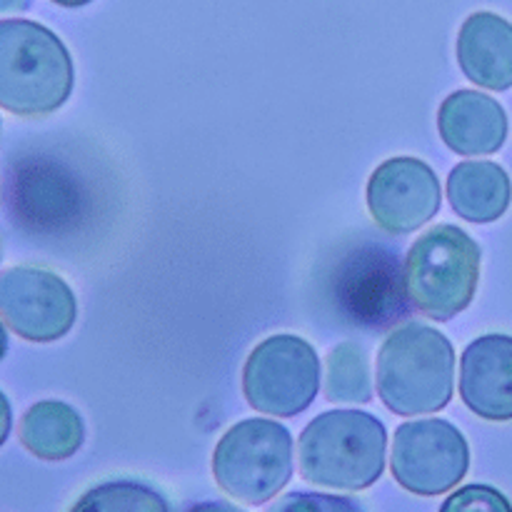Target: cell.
<instances>
[{
  "instance_id": "6da1fadb",
  "label": "cell",
  "mask_w": 512,
  "mask_h": 512,
  "mask_svg": "<svg viewBox=\"0 0 512 512\" xmlns=\"http://www.w3.org/2000/svg\"><path fill=\"white\" fill-rule=\"evenodd\" d=\"M73 85V58L53 30L25 18L0 20V108L48 115L65 105Z\"/></svg>"
},
{
  "instance_id": "7a4b0ae2",
  "label": "cell",
  "mask_w": 512,
  "mask_h": 512,
  "mask_svg": "<svg viewBox=\"0 0 512 512\" xmlns=\"http://www.w3.org/2000/svg\"><path fill=\"white\" fill-rule=\"evenodd\" d=\"M455 390V350L440 330L405 323L378 353V395L395 415L438 413Z\"/></svg>"
},
{
  "instance_id": "3957f363",
  "label": "cell",
  "mask_w": 512,
  "mask_h": 512,
  "mask_svg": "<svg viewBox=\"0 0 512 512\" xmlns=\"http://www.w3.org/2000/svg\"><path fill=\"white\" fill-rule=\"evenodd\" d=\"M388 430L363 410H330L303 430L298 443L300 475L335 490H365L380 480Z\"/></svg>"
},
{
  "instance_id": "277c9868",
  "label": "cell",
  "mask_w": 512,
  "mask_h": 512,
  "mask_svg": "<svg viewBox=\"0 0 512 512\" xmlns=\"http://www.w3.org/2000/svg\"><path fill=\"white\" fill-rule=\"evenodd\" d=\"M480 280V245L458 225H435L405 258V285L413 308L445 323L463 313Z\"/></svg>"
},
{
  "instance_id": "5b68a950",
  "label": "cell",
  "mask_w": 512,
  "mask_h": 512,
  "mask_svg": "<svg viewBox=\"0 0 512 512\" xmlns=\"http://www.w3.org/2000/svg\"><path fill=\"white\" fill-rule=\"evenodd\" d=\"M213 475L238 503H268L293 478V435L278 420H240L215 445Z\"/></svg>"
},
{
  "instance_id": "8992f818",
  "label": "cell",
  "mask_w": 512,
  "mask_h": 512,
  "mask_svg": "<svg viewBox=\"0 0 512 512\" xmlns=\"http://www.w3.org/2000/svg\"><path fill=\"white\" fill-rule=\"evenodd\" d=\"M335 310L358 328H390L408 318L410 298L405 265L393 245L365 240L350 248L335 265L330 280Z\"/></svg>"
},
{
  "instance_id": "52a82bcc",
  "label": "cell",
  "mask_w": 512,
  "mask_h": 512,
  "mask_svg": "<svg viewBox=\"0 0 512 512\" xmlns=\"http://www.w3.org/2000/svg\"><path fill=\"white\" fill-rule=\"evenodd\" d=\"M320 390V358L298 335H270L243 368V393L250 408L275 418H293L313 405Z\"/></svg>"
},
{
  "instance_id": "ba28073f",
  "label": "cell",
  "mask_w": 512,
  "mask_h": 512,
  "mask_svg": "<svg viewBox=\"0 0 512 512\" xmlns=\"http://www.w3.org/2000/svg\"><path fill=\"white\" fill-rule=\"evenodd\" d=\"M390 468L408 493L443 495L468 475V440L448 420H410L395 430Z\"/></svg>"
},
{
  "instance_id": "9c48e42d",
  "label": "cell",
  "mask_w": 512,
  "mask_h": 512,
  "mask_svg": "<svg viewBox=\"0 0 512 512\" xmlns=\"http://www.w3.org/2000/svg\"><path fill=\"white\" fill-rule=\"evenodd\" d=\"M0 318L30 343H53L73 330L78 300L50 270L8 268L0 273Z\"/></svg>"
},
{
  "instance_id": "30bf717a",
  "label": "cell",
  "mask_w": 512,
  "mask_h": 512,
  "mask_svg": "<svg viewBox=\"0 0 512 512\" xmlns=\"http://www.w3.org/2000/svg\"><path fill=\"white\" fill-rule=\"evenodd\" d=\"M440 203L438 175L420 158L400 155L385 160L368 180L370 215L385 233H415L438 215Z\"/></svg>"
},
{
  "instance_id": "8fae6325",
  "label": "cell",
  "mask_w": 512,
  "mask_h": 512,
  "mask_svg": "<svg viewBox=\"0 0 512 512\" xmlns=\"http://www.w3.org/2000/svg\"><path fill=\"white\" fill-rule=\"evenodd\" d=\"M460 398L478 418L512 420V335L488 333L460 358Z\"/></svg>"
},
{
  "instance_id": "7c38bea8",
  "label": "cell",
  "mask_w": 512,
  "mask_h": 512,
  "mask_svg": "<svg viewBox=\"0 0 512 512\" xmlns=\"http://www.w3.org/2000/svg\"><path fill=\"white\" fill-rule=\"evenodd\" d=\"M443 143L458 155H493L508 138V113L490 95L455 90L438 110Z\"/></svg>"
},
{
  "instance_id": "4fadbf2b",
  "label": "cell",
  "mask_w": 512,
  "mask_h": 512,
  "mask_svg": "<svg viewBox=\"0 0 512 512\" xmlns=\"http://www.w3.org/2000/svg\"><path fill=\"white\" fill-rule=\"evenodd\" d=\"M460 70L488 90L512 88V23L490 10L468 15L458 33Z\"/></svg>"
},
{
  "instance_id": "5bb4252c",
  "label": "cell",
  "mask_w": 512,
  "mask_h": 512,
  "mask_svg": "<svg viewBox=\"0 0 512 512\" xmlns=\"http://www.w3.org/2000/svg\"><path fill=\"white\" fill-rule=\"evenodd\" d=\"M448 198L455 213L470 223H493L510 208L512 183L493 160H465L450 170Z\"/></svg>"
},
{
  "instance_id": "9a60e30c",
  "label": "cell",
  "mask_w": 512,
  "mask_h": 512,
  "mask_svg": "<svg viewBox=\"0 0 512 512\" xmlns=\"http://www.w3.org/2000/svg\"><path fill=\"white\" fill-rule=\"evenodd\" d=\"M20 440L40 460H68L83 448L85 423L73 405L63 400H40L30 405L20 423Z\"/></svg>"
},
{
  "instance_id": "2e32d148",
  "label": "cell",
  "mask_w": 512,
  "mask_h": 512,
  "mask_svg": "<svg viewBox=\"0 0 512 512\" xmlns=\"http://www.w3.org/2000/svg\"><path fill=\"white\" fill-rule=\"evenodd\" d=\"M68 512H170V503L143 480H108L85 490Z\"/></svg>"
},
{
  "instance_id": "e0dca14e",
  "label": "cell",
  "mask_w": 512,
  "mask_h": 512,
  "mask_svg": "<svg viewBox=\"0 0 512 512\" xmlns=\"http://www.w3.org/2000/svg\"><path fill=\"white\" fill-rule=\"evenodd\" d=\"M325 395L333 403H370L373 400L368 353L358 343H340L330 350Z\"/></svg>"
},
{
  "instance_id": "ac0fdd59",
  "label": "cell",
  "mask_w": 512,
  "mask_h": 512,
  "mask_svg": "<svg viewBox=\"0 0 512 512\" xmlns=\"http://www.w3.org/2000/svg\"><path fill=\"white\" fill-rule=\"evenodd\" d=\"M440 512H512V503L493 485L473 483L445 498Z\"/></svg>"
},
{
  "instance_id": "d6986e66",
  "label": "cell",
  "mask_w": 512,
  "mask_h": 512,
  "mask_svg": "<svg viewBox=\"0 0 512 512\" xmlns=\"http://www.w3.org/2000/svg\"><path fill=\"white\" fill-rule=\"evenodd\" d=\"M268 512H365L363 505L353 498L325 493H288L268 508Z\"/></svg>"
},
{
  "instance_id": "ffe728a7",
  "label": "cell",
  "mask_w": 512,
  "mask_h": 512,
  "mask_svg": "<svg viewBox=\"0 0 512 512\" xmlns=\"http://www.w3.org/2000/svg\"><path fill=\"white\" fill-rule=\"evenodd\" d=\"M10 428H13V408H10V400L5 398V393L0 390V448L8 440Z\"/></svg>"
},
{
  "instance_id": "44dd1931",
  "label": "cell",
  "mask_w": 512,
  "mask_h": 512,
  "mask_svg": "<svg viewBox=\"0 0 512 512\" xmlns=\"http://www.w3.org/2000/svg\"><path fill=\"white\" fill-rule=\"evenodd\" d=\"M185 512H248V510L238 508V505L228 503V500H205V503L190 505Z\"/></svg>"
},
{
  "instance_id": "7402d4cb",
  "label": "cell",
  "mask_w": 512,
  "mask_h": 512,
  "mask_svg": "<svg viewBox=\"0 0 512 512\" xmlns=\"http://www.w3.org/2000/svg\"><path fill=\"white\" fill-rule=\"evenodd\" d=\"M33 0H0V15H10V13H23V10L30 8Z\"/></svg>"
},
{
  "instance_id": "603a6c76",
  "label": "cell",
  "mask_w": 512,
  "mask_h": 512,
  "mask_svg": "<svg viewBox=\"0 0 512 512\" xmlns=\"http://www.w3.org/2000/svg\"><path fill=\"white\" fill-rule=\"evenodd\" d=\"M5 353H8V333H5V325L0 320V360L5 358Z\"/></svg>"
},
{
  "instance_id": "cb8c5ba5",
  "label": "cell",
  "mask_w": 512,
  "mask_h": 512,
  "mask_svg": "<svg viewBox=\"0 0 512 512\" xmlns=\"http://www.w3.org/2000/svg\"><path fill=\"white\" fill-rule=\"evenodd\" d=\"M53 3L63 5V8H83V5L93 3V0H53Z\"/></svg>"
}]
</instances>
